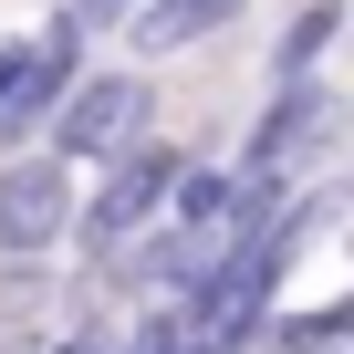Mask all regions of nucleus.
<instances>
[{
  "mask_svg": "<svg viewBox=\"0 0 354 354\" xmlns=\"http://www.w3.org/2000/svg\"><path fill=\"white\" fill-rule=\"evenodd\" d=\"M42 302H53V261H0V333H32Z\"/></svg>",
  "mask_w": 354,
  "mask_h": 354,
  "instance_id": "9d476101",
  "label": "nucleus"
},
{
  "mask_svg": "<svg viewBox=\"0 0 354 354\" xmlns=\"http://www.w3.org/2000/svg\"><path fill=\"white\" fill-rule=\"evenodd\" d=\"M333 32H344V0H302V11L281 21V42H271V94H292V84H323V53H333Z\"/></svg>",
  "mask_w": 354,
  "mask_h": 354,
  "instance_id": "0eeeda50",
  "label": "nucleus"
},
{
  "mask_svg": "<svg viewBox=\"0 0 354 354\" xmlns=\"http://www.w3.org/2000/svg\"><path fill=\"white\" fill-rule=\"evenodd\" d=\"M177 146H125L115 167H94V188H73V230L63 240H84V261L104 271L115 250H136L146 230H156V209H167V188H177Z\"/></svg>",
  "mask_w": 354,
  "mask_h": 354,
  "instance_id": "f257e3e1",
  "label": "nucleus"
},
{
  "mask_svg": "<svg viewBox=\"0 0 354 354\" xmlns=\"http://www.w3.org/2000/svg\"><path fill=\"white\" fill-rule=\"evenodd\" d=\"M146 104H156V94H146V73H136V63L84 73V84L63 94V115L42 125V136H53L42 156H53V167H115L125 146H146Z\"/></svg>",
  "mask_w": 354,
  "mask_h": 354,
  "instance_id": "f03ea898",
  "label": "nucleus"
},
{
  "mask_svg": "<svg viewBox=\"0 0 354 354\" xmlns=\"http://www.w3.org/2000/svg\"><path fill=\"white\" fill-rule=\"evenodd\" d=\"M219 209H230V177H219V167H177V188H167V209H156V219L219 250Z\"/></svg>",
  "mask_w": 354,
  "mask_h": 354,
  "instance_id": "6e6552de",
  "label": "nucleus"
},
{
  "mask_svg": "<svg viewBox=\"0 0 354 354\" xmlns=\"http://www.w3.org/2000/svg\"><path fill=\"white\" fill-rule=\"evenodd\" d=\"M73 84H84V32H73V11H53L42 42H32V63H21V84L0 94V167L21 156V136H42V125L63 115Z\"/></svg>",
  "mask_w": 354,
  "mask_h": 354,
  "instance_id": "39448f33",
  "label": "nucleus"
},
{
  "mask_svg": "<svg viewBox=\"0 0 354 354\" xmlns=\"http://www.w3.org/2000/svg\"><path fill=\"white\" fill-rule=\"evenodd\" d=\"M63 11H73V32L94 42V32H115V21H136V0H63Z\"/></svg>",
  "mask_w": 354,
  "mask_h": 354,
  "instance_id": "9b49d317",
  "label": "nucleus"
},
{
  "mask_svg": "<svg viewBox=\"0 0 354 354\" xmlns=\"http://www.w3.org/2000/svg\"><path fill=\"white\" fill-rule=\"evenodd\" d=\"M240 11H250V0H136V53H146V63H167V53H188V42L230 32Z\"/></svg>",
  "mask_w": 354,
  "mask_h": 354,
  "instance_id": "423d86ee",
  "label": "nucleus"
},
{
  "mask_svg": "<svg viewBox=\"0 0 354 354\" xmlns=\"http://www.w3.org/2000/svg\"><path fill=\"white\" fill-rule=\"evenodd\" d=\"M344 333H354V302H313V313L271 323V354H333Z\"/></svg>",
  "mask_w": 354,
  "mask_h": 354,
  "instance_id": "1a4fd4ad",
  "label": "nucleus"
},
{
  "mask_svg": "<svg viewBox=\"0 0 354 354\" xmlns=\"http://www.w3.org/2000/svg\"><path fill=\"white\" fill-rule=\"evenodd\" d=\"M21 63H32V42H0V94L21 84Z\"/></svg>",
  "mask_w": 354,
  "mask_h": 354,
  "instance_id": "f8f14e48",
  "label": "nucleus"
},
{
  "mask_svg": "<svg viewBox=\"0 0 354 354\" xmlns=\"http://www.w3.org/2000/svg\"><path fill=\"white\" fill-rule=\"evenodd\" d=\"M0 354H42V333H0Z\"/></svg>",
  "mask_w": 354,
  "mask_h": 354,
  "instance_id": "ddd939ff",
  "label": "nucleus"
},
{
  "mask_svg": "<svg viewBox=\"0 0 354 354\" xmlns=\"http://www.w3.org/2000/svg\"><path fill=\"white\" fill-rule=\"evenodd\" d=\"M333 125H344V94L333 84H292V94L261 104V125L240 136V156H250V177H292V167L333 156Z\"/></svg>",
  "mask_w": 354,
  "mask_h": 354,
  "instance_id": "20e7f679",
  "label": "nucleus"
},
{
  "mask_svg": "<svg viewBox=\"0 0 354 354\" xmlns=\"http://www.w3.org/2000/svg\"><path fill=\"white\" fill-rule=\"evenodd\" d=\"M73 230V167H53L42 146L0 167V261H53V240Z\"/></svg>",
  "mask_w": 354,
  "mask_h": 354,
  "instance_id": "7ed1b4c3",
  "label": "nucleus"
}]
</instances>
